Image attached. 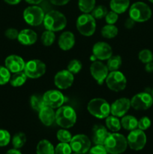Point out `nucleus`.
<instances>
[{"label":"nucleus","mask_w":153,"mask_h":154,"mask_svg":"<svg viewBox=\"0 0 153 154\" xmlns=\"http://www.w3.org/2000/svg\"><path fill=\"white\" fill-rule=\"evenodd\" d=\"M70 0H50L52 5H55L57 6H62L64 5L68 4Z\"/></svg>","instance_id":"49530a36"},{"label":"nucleus","mask_w":153,"mask_h":154,"mask_svg":"<svg viewBox=\"0 0 153 154\" xmlns=\"http://www.w3.org/2000/svg\"><path fill=\"white\" fill-rule=\"evenodd\" d=\"M43 98L46 105L53 109H58L64 103V96L59 90H48L44 93Z\"/></svg>","instance_id":"2eb2a0df"},{"label":"nucleus","mask_w":153,"mask_h":154,"mask_svg":"<svg viewBox=\"0 0 153 154\" xmlns=\"http://www.w3.org/2000/svg\"><path fill=\"white\" fill-rule=\"evenodd\" d=\"M138 58L142 63L146 64L149 62L153 61V54L151 51L148 49L142 50L141 51H140L139 54H138Z\"/></svg>","instance_id":"e433bc0d"},{"label":"nucleus","mask_w":153,"mask_h":154,"mask_svg":"<svg viewBox=\"0 0 153 154\" xmlns=\"http://www.w3.org/2000/svg\"><path fill=\"white\" fill-rule=\"evenodd\" d=\"M82 63L80 60H76V59H74V60H70L69 62L68 65V70L73 75H76V74L79 73L81 69H82Z\"/></svg>","instance_id":"72a5a7b5"},{"label":"nucleus","mask_w":153,"mask_h":154,"mask_svg":"<svg viewBox=\"0 0 153 154\" xmlns=\"http://www.w3.org/2000/svg\"><path fill=\"white\" fill-rule=\"evenodd\" d=\"M58 47L61 50L64 51H70L75 45V36L73 32L65 31L60 35L58 40Z\"/></svg>","instance_id":"aec40b11"},{"label":"nucleus","mask_w":153,"mask_h":154,"mask_svg":"<svg viewBox=\"0 0 153 154\" xmlns=\"http://www.w3.org/2000/svg\"><path fill=\"white\" fill-rule=\"evenodd\" d=\"M88 154H107V151L104 145L95 144L94 147L90 148Z\"/></svg>","instance_id":"c03bdc74"},{"label":"nucleus","mask_w":153,"mask_h":154,"mask_svg":"<svg viewBox=\"0 0 153 154\" xmlns=\"http://www.w3.org/2000/svg\"><path fill=\"white\" fill-rule=\"evenodd\" d=\"M10 72L5 66H0V85H4L10 81Z\"/></svg>","instance_id":"58836bf2"},{"label":"nucleus","mask_w":153,"mask_h":154,"mask_svg":"<svg viewBox=\"0 0 153 154\" xmlns=\"http://www.w3.org/2000/svg\"><path fill=\"white\" fill-rule=\"evenodd\" d=\"M104 147L107 153L110 154H121L124 153L128 147L127 138L118 132H112L105 141Z\"/></svg>","instance_id":"7ed1b4c3"},{"label":"nucleus","mask_w":153,"mask_h":154,"mask_svg":"<svg viewBox=\"0 0 153 154\" xmlns=\"http://www.w3.org/2000/svg\"><path fill=\"white\" fill-rule=\"evenodd\" d=\"M92 54L100 61L107 60L112 56V49L106 42H98L93 45Z\"/></svg>","instance_id":"dca6fc26"},{"label":"nucleus","mask_w":153,"mask_h":154,"mask_svg":"<svg viewBox=\"0 0 153 154\" xmlns=\"http://www.w3.org/2000/svg\"><path fill=\"white\" fill-rule=\"evenodd\" d=\"M72 137L71 133L66 129H59L56 133L57 139L62 143H70Z\"/></svg>","instance_id":"f704fd0d"},{"label":"nucleus","mask_w":153,"mask_h":154,"mask_svg":"<svg viewBox=\"0 0 153 154\" xmlns=\"http://www.w3.org/2000/svg\"><path fill=\"white\" fill-rule=\"evenodd\" d=\"M105 124L106 127L112 132H118L121 129L122 125L121 121L118 120V117L115 116H108L105 118Z\"/></svg>","instance_id":"bb28decb"},{"label":"nucleus","mask_w":153,"mask_h":154,"mask_svg":"<svg viewBox=\"0 0 153 154\" xmlns=\"http://www.w3.org/2000/svg\"><path fill=\"white\" fill-rule=\"evenodd\" d=\"M5 154H22L21 153V152L18 149H10V150H8L7 153H6Z\"/></svg>","instance_id":"3c124183"},{"label":"nucleus","mask_w":153,"mask_h":154,"mask_svg":"<svg viewBox=\"0 0 153 154\" xmlns=\"http://www.w3.org/2000/svg\"><path fill=\"white\" fill-rule=\"evenodd\" d=\"M76 29L82 35L92 36L96 30V21L90 14H82L78 17L76 22Z\"/></svg>","instance_id":"423d86ee"},{"label":"nucleus","mask_w":153,"mask_h":154,"mask_svg":"<svg viewBox=\"0 0 153 154\" xmlns=\"http://www.w3.org/2000/svg\"><path fill=\"white\" fill-rule=\"evenodd\" d=\"M107 12V8L105 6L98 5L97 7H94L91 14L94 17V19H102V18L105 17Z\"/></svg>","instance_id":"c9c22d12"},{"label":"nucleus","mask_w":153,"mask_h":154,"mask_svg":"<svg viewBox=\"0 0 153 154\" xmlns=\"http://www.w3.org/2000/svg\"><path fill=\"white\" fill-rule=\"evenodd\" d=\"M25 65L23 59L18 55H10L4 60V66L13 74L23 71Z\"/></svg>","instance_id":"a211bd4d"},{"label":"nucleus","mask_w":153,"mask_h":154,"mask_svg":"<svg viewBox=\"0 0 153 154\" xmlns=\"http://www.w3.org/2000/svg\"><path fill=\"white\" fill-rule=\"evenodd\" d=\"M122 127L128 131H132L136 129L138 126V120L132 115L123 116L121 120Z\"/></svg>","instance_id":"393cba45"},{"label":"nucleus","mask_w":153,"mask_h":154,"mask_svg":"<svg viewBox=\"0 0 153 154\" xmlns=\"http://www.w3.org/2000/svg\"><path fill=\"white\" fill-rule=\"evenodd\" d=\"M146 135L144 131L136 129L130 131L127 137L128 146L134 150H141L146 144Z\"/></svg>","instance_id":"9d476101"},{"label":"nucleus","mask_w":153,"mask_h":154,"mask_svg":"<svg viewBox=\"0 0 153 154\" xmlns=\"http://www.w3.org/2000/svg\"><path fill=\"white\" fill-rule=\"evenodd\" d=\"M70 146L72 151L76 153L84 154L91 148V141L87 135L78 134L72 137L70 141Z\"/></svg>","instance_id":"f8f14e48"},{"label":"nucleus","mask_w":153,"mask_h":154,"mask_svg":"<svg viewBox=\"0 0 153 154\" xmlns=\"http://www.w3.org/2000/svg\"><path fill=\"white\" fill-rule=\"evenodd\" d=\"M27 78H28V77L26 76L25 72L22 71V72L14 73L10 76L9 83H10V84L12 87H19L23 85L26 82Z\"/></svg>","instance_id":"a878e982"},{"label":"nucleus","mask_w":153,"mask_h":154,"mask_svg":"<svg viewBox=\"0 0 153 154\" xmlns=\"http://www.w3.org/2000/svg\"><path fill=\"white\" fill-rule=\"evenodd\" d=\"M38 117L45 126H50L56 121V112L53 108L46 105L38 111Z\"/></svg>","instance_id":"412c9836"},{"label":"nucleus","mask_w":153,"mask_h":154,"mask_svg":"<svg viewBox=\"0 0 153 154\" xmlns=\"http://www.w3.org/2000/svg\"><path fill=\"white\" fill-rule=\"evenodd\" d=\"M55 148L50 141L48 140L43 139L40 141L36 147L37 154H54Z\"/></svg>","instance_id":"b1692460"},{"label":"nucleus","mask_w":153,"mask_h":154,"mask_svg":"<svg viewBox=\"0 0 153 154\" xmlns=\"http://www.w3.org/2000/svg\"><path fill=\"white\" fill-rule=\"evenodd\" d=\"M90 73L98 84L99 85H102L109 74V70L106 65L104 64L100 60H96L90 66Z\"/></svg>","instance_id":"ddd939ff"},{"label":"nucleus","mask_w":153,"mask_h":154,"mask_svg":"<svg viewBox=\"0 0 153 154\" xmlns=\"http://www.w3.org/2000/svg\"><path fill=\"white\" fill-rule=\"evenodd\" d=\"M95 0H78V7L84 14H89L95 7Z\"/></svg>","instance_id":"7c9ffc66"},{"label":"nucleus","mask_w":153,"mask_h":154,"mask_svg":"<svg viewBox=\"0 0 153 154\" xmlns=\"http://www.w3.org/2000/svg\"><path fill=\"white\" fill-rule=\"evenodd\" d=\"M17 40L22 45H32L37 42L38 35L34 30L25 29L19 32Z\"/></svg>","instance_id":"4be33fe9"},{"label":"nucleus","mask_w":153,"mask_h":154,"mask_svg":"<svg viewBox=\"0 0 153 154\" xmlns=\"http://www.w3.org/2000/svg\"><path fill=\"white\" fill-rule=\"evenodd\" d=\"M130 5V0H110V7L111 11L118 14H123L128 10Z\"/></svg>","instance_id":"5701e85b"},{"label":"nucleus","mask_w":153,"mask_h":154,"mask_svg":"<svg viewBox=\"0 0 153 154\" xmlns=\"http://www.w3.org/2000/svg\"><path fill=\"white\" fill-rule=\"evenodd\" d=\"M130 100L128 98L116 99L110 105V114L117 117H122L130 108Z\"/></svg>","instance_id":"f3484780"},{"label":"nucleus","mask_w":153,"mask_h":154,"mask_svg":"<svg viewBox=\"0 0 153 154\" xmlns=\"http://www.w3.org/2000/svg\"><path fill=\"white\" fill-rule=\"evenodd\" d=\"M40 41L44 46H51L56 41V35L54 32L46 30L44 32L40 37Z\"/></svg>","instance_id":"473e14b6"},{"label":"nucleus","mask_w":153,"mask_h":154,"mask_svg":"<svg viewBox=\"0 0 153 154\" xmlns=\"http://www.w3.org/2000/svg\"><path fill=\"white\" fill-rule=\"evenodd\" d=\"M45 14L43 9L38 5L28 6L23 11V19L32 26H38L43 23Z\"/></svg>","instance_id":"0eeeda50"},{"label":"nucleus","mask_w":153,"mask_h":154,"mask_svg":"<svg viewBox=\"0 0 153 154\" xmlns=\"http://www.w3.org/2000/svg\"><path fill=\"white\" fill-rule=\"evenodd\" d=\"M46 70V65L44 62L34 59L26 63L23 72L28 78L37 79L43 76Z\"/></svg>","instance_id":"1a4fd4ad"},{"label":"nucleus","mask_w":153,"mask_h":154,"mask_svg":"<svg viewBox=\"0 0 153 154\" xmlns=\"http://www.w3.org/2000/svg\"><path fill=\"white\" fill-rule=\"evenodd\" d=\"M43 23L46 30L55 32L65 28L67 26V18L58 11L52 10L45 14Z\"/></svg>","instance_id":"f03ea898"},{"label":"nucleus","mask_w":153,"mask_h":154,"mask_svg":"<svg viewBox=\"0 0 153 154\" xmlns=\"http://www.w3.org/2000/svg\"><path fill=\"white\" fill-rule=\"evenodd\" d=\"M10 141V135L8 131L0 129V147H5Z\"/></svg>","instance_id":"ea45409f"},{"label":"nucleus","mask_w":153,"mask_h":154,"mask_svg":"<svg viewBox=\"0 0 153 154\" xmlns=\"http://www.w3.org/2000/svg\"><path fill=\"white\" fill-rule=\"evenodd\" d=\"M105 82L108 88L113 92L122 91L127 86L125 75L118 70L110 72L105 80Z\"/></svg>","instance_id":"6e6552de"},{"label":"nucleus","mask_w":153,"mask_h":154,"mask_svg":"<svg viewBox=\"0 0 153 154\" xmlns=\"http://www.w3.org/2000/svg\"><path fill=\"white\" fill-rule=\"evenodd\" d=\"M7 4L11 5H15L19 4L21 0H4Z\"/></svg>","instance_id":"09e8293b"},{"label":"nucleus","mask_w":153,"mask_h":154,"mask_svg":"<svg viewBox=\"0 0 153 154\" xmlns=\"http://www.w3.org/2000/svg\"><path fill=\"white\" fill-rule=\"evenodd\" d=\"M26 142V136L23 132H18L14 135L12 138V144L14 148L20 149L23 147Z\"/></svg>","instance_id":"2f4dec72"},{"label":"nucleus","mask_w":153,"mask_h":154,"mask_svg":"<svg viewBox=\"0 0 153 154\" xmlns=\"http://www.w3.org/2000/svg\"><path fill=\"white\" fill-rule=\"evenodd\" d=\"M73 154H79V153H73Z\"/></svg>","instance_id":"6e6d98bb"},{"label":"nucleus","mask_w":153,"mask_h":154,"mask_svg":"<svg viewBox=\"0 0 153 154\" xmlns=\"http://www.w3.org/2000/svg\"><path fill=\"white\" fill-rule=\"evenodd\" d=\"M153 97L146 92L139 93L134 95L130 99V106L136 111H145L152 107Z\"/></svg>","instance_id":"9b49d317"},{"label":"nucleus","mask_w":153,"mask_h":154,"mask_svg":"<svg viewBox=\"0 0 153 154\" xmlns=\"http://www.w3.org/2000/svg\"><path fill=\"white\" fill-rule=\"evenodd\" d=\"M74 81V77L68 69L57 72L54 76V84L59 90H67L70 87Z\"/></svg>","instance_id":"4468645a"},{"label":"nucleus","mask_w":153,"mask_h":154,"mask_svg":"<svg viewBox=\"0 0 153 154\" xmlns=\"http://www.w3.org/2000/svg\"><path fill=\"white\" fill-rule=\"evenodd\" d=\"M122 57L118 55H115L108 59L106 66L110 72H113V71H118L122 66Z\"/></svg>","instance_id":"c756f323"},{"label":"nucleus","mask_w":153,"mask_h":154,"mask_svg":"<svg viewBox=\"0 0 153 154\" xmlns=\"http://www.w3.org/2000/svg\"><path fill=\"white\" fill-rule=\"evenodd\" d=\"M72 149L68 143H59L55 147L54 154H71Z\"/></svg>","instance_id":"4c0bfd02"},{"label":"nucleus","mask_w":153,"mask_h":154,"mask_svg":"<svg viewBox=\"0 0 153 154\" xmlns=\"http://www.w3.org/2000/svg\"><path fill=\"white\" fill-rule=\"evenodd\" d=\"M135 23L136 22H135L133 19H131L130 17H129L125 20V22H124V26L126 29H132L134 27Z\"/></svg>","instance_id":"a18cd8bd"},{"label":"nucleus","mask_w":153,"mask_h":154,"mask_svg":"<svg viewBox=\"0 0 153 154\" xmlns=\"http://www.w3.org/2000/svg\"><path fill=\"white\" fill-rule=\"evenodd\" d=\"M87 110L96 118L105 119L110 114V105L105 99L94 98L88 102Z\"/></svg>","instance_id":"20e7f679"},{"label":"nucleus","mask_w":153,"mask_h":154,"mask_svg":"<svg viewBox=\"0 0 153 154\" xmlns=\"http://www.w3.org/2000/svg\"><path fill=\"white\" fill-rule=\"evenodd\" d=\"M110 134V132H108L107 128L105 127L104 126L100 124L94 125L92 128V141L95 144L104 145L106 138Z\"/></svg>","instance_id":"6ab92c4d"},{"label":"nucleus","mask_w":153,"mask_h":154,"mask_svg":"<svg viewBox=\"0 0 153 154\" xmlns=\"http://www.w3.org/2000/svg\"><path fill=\"white\" fill-rule=\"evenodd\" d=\"M151 126V120L148 117H142L138 120V129L142 131L148 129Z\"/></svg>","instance_id":"a19ab883"},{"label":"nucleus","mask_w":153,"mask_h":154,"mask_svg":"<svg viewBox=\"0 0 153 154\" xmlns=\"http://www.w3.org/2000/svg\"><path fill=\"white\" fill-rule=\"evenodd\" d=\"M151 95H152V97H153V89H152V91H151Z\"/></svg>","instance_id":"864d4df0"},{"label":"nucleus","mask_w":153,"mask_h":154,"mask_svg":"<svg viewBox=\"0 0 153 154\" xmlns=\"http://www.w3.org/2000/svg\"><path fill=\"white\" fill-rule=\"evenodd\" d=\"M152 14L149 6L142 2H134L129 9V17L137 23H143L148 20L151 18Z\"/></svg>","instance_id":"39448f33"},{"label":"nucleus","mask_w":153,"mask_h":154,"mask_svg":"<svg viewBox=\"0 0 153 154\" xmlns=\"http://www.w3.org/2000/svg\"><path fill=\"white\" fill-rule=\"evenodd\" d=\"M90 60H91V61L93 63V62H94V61H96V60H97V58L95 57V56L93 55V54H92V55L91 56V57H90Z\"/></svg>","instance_id":"603ef678"},{"label":"nucleus","mask_w":153,"mask_h":154,"mask_svg":"<svg viewBox=\"0 0 153 154\" xmlns=\"http://www.w3.org/2000/svg\"><path fill=\"white\" fill-rule=\"evenodd\" d=\"M30 105L33 110L38 112L46 105L44 100L43 96L32 95L30 98Z\"/></svg>","instance_id":"c85d7f7f"},{"label":"nucleus","mask_w":153,"mask_h":154,"mask_svg":"<svg viewBox=\"0 0 153 154\" xmlns=\"http://www.w3.org/2000/svg\"><path fill=\"white\" fill-rule=\"evenodd\" d=\"M25 1L27 3H28V4L36 5H38L40 4V3H41L44 0H25Z\"/></svg>","instance_id":"8fccbe9b"},{"label":"nucleus","mask_w":153,"mask_h":154,"mask_svg":"<svg viewBox=\"0 0 153 154\" xmlns=\"http://www.w3.org/2000/svg\"><path fill=\"white\" fill-rule=\"evenodd\" d=\"M148 1H149V2H150L153 3V0H148Z\"/></svg>","instance_id":"5fc2aeb1"},{"label":"nucleus","mask_w":153,"mask_h":154,"mask_svg":"<svg viewBox=\"0 0 153 154\" xmlns=\"http://www.w3.org/2000/svg\"><path fill=\"white\" fill-rule=\"evenodd\" d=\"M18 35H19V32L15 28H9L4 32V35L8 39H10V40L17 39Z\"/></svg>","instance_id":"37998d69"},{"label":"nucleus","mask_w":153,"mask_h":154,"mask_svg":"<svg viewBox=\"0 0 153 154\" xmlns=\"http://www.w3.org/2000/svg\"><path fill=\"white\" fill-rule=\"evenodd\" d=\"M101 32L102 36L105 38L111 39L115 38L116 36L118 35V29L115 25H112V24H106L103 28L101 29Z\"/></svg>","instance_id":"cd10ccee"},{"label":"nucleus","mask_w":153,"mask_h":154,"mask_svg":"<svg viewBox=\"0 0 153 154\" xmlns=\"http://www.w3.org/2000/svg\"><path fill=\"white\" fill-rule=\"evenodd\" d=\"M104 18L106 23L114 25V24L118 21V14L117 13H116V12L111 11L107 12V14H106V15L105 16Z\"/></svg>","instance_id":"79ce46f5"},{"label":"nucleus","mask_w":153,"mask_h":154,"mask_svg":"<svg viewBox=\"0 0 153 154\" xmlns=\"http://www.w3.org/2000/svg\"><path fill=\"white\" fill-rule=\"evenodd\" d=\"M76 122L75 110L68 105H62L56 111V123L62 129H69Z\"/></svg>","instance_id":"f257e3e1"},{"label":"nucleus","mask_w":153,"mask_h":154,"mask_svg":"<svg viewBox=\"0 0 153 154\" xmlns=\"http://www.w3.org/2000/svg\"><path fill=\"white\" fill-rule=\"evenodd\" d=\"M145 70L146 71V72H148V73L153 72V61L149 62V63L146 64Z\"/></svg>","instance_id":"de8ad7c7"}]
</instances>
